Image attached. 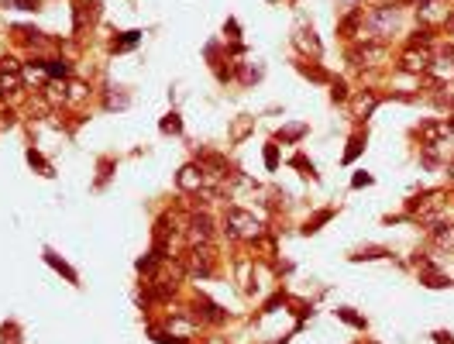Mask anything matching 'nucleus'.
<instances>
[{
    "label": "nucleus",
    "mask_w": 454,
    "mask_h": 344,
    "mask_svg": "<svg viewBox=\"0 0 454 344\" xmlns=\"http://www.w3.org/2000/svg\"><path fill=\"white\" fill-rule=\"evenodd\" d=\"M444 24H448V31L454 35V14H448V17H444Z\"/></svg>",
    "instance_id": "19"
},
{
    "label": "nucleus",
    "mask_w": 454,
    "mask_h": 344,
    "mask_svg": "<svg viewBox=\"0 0 454 344\" xmlns=\"http://www.w3.org/2000/svg\"><path fill=\"white\" fill-rule=\"evenodd\" d=\"M430 207H441V193H424V196H417V200H410V210L417 214H427Z\"/></svg>",
    "instance_id": "10"
},
{
    "label": "nucleus",
    "mask_w": 454,
    "mask_h": 344,
    "mask_svg": "<svg viewBox=\"0 0 454 344\" xmlns=\"http://www.w3.org/2000/svg\"><path fill=\"white\" fill-rule=\"evenodd\" d=\"M28 162H31V166H38V169L45 172V175H52V166H49V162H45L38 152H28Z\"/></svg>",
    "instance_id": "13"
},
{
    "label": "nucleus",
    "mask_w": 454,
    "mask_h": 344,
    "mask_svg": "<svg viewBox=\"0 0 454 344\" xmlns=\"http://www.w3.org/2000/svg\"><path fill=\"white\" fill-rule=\"evenodd\" d=\"M437 341H441V344H454V341H451V334H437Z\"/></svg>",
    "instance_id": "20"
},
{
    "label": "nucleus",
    "mask_w": 454,
    "mask_h": 344,
    "mask_svg": "<svg viewBox=\"0 0 454 344\" xmlns=\"http://www.w3.org/2000/svg\"><path fill=\"white\" fill-rule=\"evenodd\" d=\"M224 224H227V234H231V238H259V234H262V221H259L255 214L241 210V207H231L227 217H224Z\"/></svg>",
    "instance_id": "2"
},
{
    "label": "nucleus",
    "mask_w": 454,
    "mask_h": 344,
    "mask_svg": "<svg viewBox=\"0 0 454 344\" xmlns=\"http://www.w3.org/2000/svg\"><path fill=\"white\" fill-rule=\"evenodd\" d=\"M382 52H385L382 45H362V49H355V52H351V59H355L358 66H372L375 59H382Z\"/></svg>",
    "instance_id": "9"
},
{
    "label": "nucleus",
    "mask_w": 454,
    "mask_h": 344,
    "mask_svg": "<svg viewBox=\"0 0 454 344\" xmlns=\"http://www.w3.org/2000/svg\"><path fill=\"white\" fill-rule=\"evenodd\" d=\"M355 107H358V114H368V110L375 107V96H358V103H355Z\"/></svg>",
    "instance_id": "15"
},
{
    "label": "nucleus",
    "mask_w": 454,
    "mask_h": 344,
    "mask_svg": "<svg viewBox=\"0 0 454 344\" xmlns=\"http://www.w3.org/2000/svg\"><path fill=\"white\" fill-rule=\"evenodd\" d=\"M448 121H424L420 128H417V135H420V141H424V148H437L441 145V138H448Z\"/></svg>",
    "instance_id": "6"
},
{
    "label": "nucleus",
    "mask_w": 454,
    "mask_h": 344,
    "mask_svg": "<svg viewBox=\"0 0 454 344\" xmlns=\"http://www.w3.org/2000/svg\"><path fill=\"white\" fill-rule=\"evenodd\" d=\"M210 234H213V221H210L207 214H193V217H189V241H193V245H207Z\"/></svg>",
    "instance_id": "8"
},
{
    "label": "nucleus",
    "mask_w": 454,
    "mask_h": 344,
    "mask_svg": "<svg viewBox=\"0 0 454 344\" xmlns=\"http://www.w3.org/2000/svg\"><path fill=\"white\" fill-rule=\"evenodd\" d=\"M265 162H269V166H275V148H272V145L265 148Z\"/></svg>",
    "instance_id": "18"
},
{
    "label": "nucleus",
    "mask_w": 454,
    "mask_h": 344,
    "mask_svg": "<svg viewBox=\"0 0 454 344\" xmlns=\"http://www.w3.org/2000/svg\"><path fill=\"white\" fill-rule=\"evenodd\" d=\"M448 175H451V179H454V162H451V166H448Z\"/></svg>",
    "instance_id": "21"
},
{
    "label": "nucleus",
    "mask_w": 454,
    "mask_h": 344,
    "mask_svg": "<svg viewBox=\"0 0 454 344\" xmlns=\"http://www.w3.org/2000/svg\"><path fill=\"white\" fill-rule=\"evenodd\" d=\"M434 238H437L441 245L454 248V224H437V227H434Z\"/></svg>",
    "instance_id": "11"
},
{
    "label": "nucleus",
    "mask_w": 454,
    "mask_h": 344,
    "mask_svg": "<svg viewBox=\"0 0 454 344\" xmlns=\"http://www.w3.org/2000/svg\"><path fill=\"white\" fill-rule=\"evenodd\" d=\"M434 100H437V107H451L454 110V93H437Z\"/></svg>",
    "instance_id": "16"
},
{
    "label": "nucleus",
    "mask_w": 454,
    "mask_h": 344,
    "mask_svg": "<svg viewBox=\"0 0 454 344\" xmlns=\"http://www.w3.org/2000/svg\"><path fill=\"white\" fill-rule=\"evenodd\" d=\"M162 131H180V117L169 114V121H162Z\"/></svg>",
    "instance_id": "17"
},
{
    "label": "nucleus",
    "mask_w": 454,
    "mask_h": 344,
    "mask_svg": "<svg viewBox=\"0 0 454 344\" xmlns=\"http://www.w3.org/2000/svg\"><path fill=\"white\" fill-rule=\"evenodd\" d=\"M186 265H189L193 275H210L213 272V252H210V245H193Z\"/></svg>",
    "instance_id": "4"
},
{
    "label": "nucleus",
    "mask_w": 454,
    "mask_h": 344,
    "mask_svg": "<svg viewBox=\"0 0 454 344\" xmlns=\"http://www.w3.org/2000/svg\"><path fill=\"white\" fill-rule=\"evenodd\" d=\"M45 261H49V265H55V268H59V272H62V275H66L69 282H76V272H73V268H69L66 261H59V258L52 255V252H45Z\"/></svg>",
    "instance_id": "12"
},
{
    "label": "nucleus",
    "mask_w": 454,
    "mask_h": 344,
    "mask_svg": "<svg viewBox=\"0 0 454 344\" xmlns=\"http://www.w3.org/2000/svg\"><path fill=\"white\" fill-rule=\"evenodd\" d=\"M396 24H399V7L382 3V7L365 14V31H368L365 38H389L396 31Z\"/></svg>",
    "instance_id": "1"
},
{
    "label": "nucleus",
    "mask_w": 454,
    "mask_h": 344,
    "mask_svg": "<svg viewBox=\"0 0 454 344\" xmlns=\"http://www.w3.org/2000/svg\"><path fill=\"white\" fill-rule=\"evenodd\" d=\"M24 83V73L17 66V59H0V93H17Z\"/></svg>",
    "instance_id": "3"
},
{
    "label": "nucleus",
    "mask_w": 454,
    "mask_h": 344,
    "mask_svg": "<svg viewBox=\"0 0 454 344\" xmlns=\"http://www.w3.org/2000/svg\"><path fill=\"white\" fill-rule=\"evenodd\" d=\"M45 69H49V76H69V66H66V62H49Z\"/></svg>",
    "instance_id": "14"
},
{
    "label": "nucleus",
    "mask_w": 454,
    "mask_h": 344,
    "mask_svg": "<svg viewBox=\"0 0 454 344\" xmlns=\"http://www.w3.org/2000/svg\"><path fill=\"white\" fill-rule=\"evenodd\" d=\"M176 182H180L182 193H200L203 182H207V169L203 166H186V169H180Z\"/></svg>",
    "instance_id": "7"
},
{
    "label": "nucleus",
    "mask_w": 454,
    "mask_h": 344,
    "mask_svg": "<svg viewBox=\"0 0 454 344\" xmlns=\"http://www.w3.org/2000/svg\"><path fill=\"white\" fill-rule=\"evenodd\" d=\"M448 128H451V131H454V117H448Z\"/></svg>",
    "instance_id": "22"
},
{
    "label": "nucleus",
    "mask_w": 454,
    "mask_h": 344,
    "mask_svg": "<svg viewBox=\"0 0 454 344\" xmlns=\"http://www.w3.org/2000/svg\"><path fill=\"white\" fill-rule=\"evenodd\" d=\"M399 62H403V69H406V73H427V69H430V62H434V55H430V49H427V45H424V49H417V45H413V49H406V52H403V59H399Z\"/></svg>",
    "instance_id": "5"
}]
</instances>
